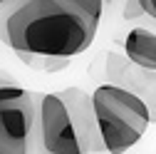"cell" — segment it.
Segmentation results:
<instances>
[{
  "label": "cell",
  "mask_w": 156,
  "mask_h": 154,
  "mask_svg": "<svg viewBox=\"0 0 156 154\" xmlns=\"http://www.w3.org/2000/svg\"><path fill=\"white\" fill-rule=\"evenodd\" d=\"M104 3L99 0H25L12 3L3 20V40L30 57L82 55L97 37Z\"/></svg>",
  "instance_id": "cell-1"
},
{
  "label": "cell",
  "mask_w": 156,
  "mask_h": 154,
  "mask_svg": "<svg viewBox=\"0 0 156 154\" xmlns=\"http://www.w3.org/2000/svg\"><path fill=\"white\" fill-rule=\"evenodd\" d=\"M92 105L104 152L109 154H124L126 149H131L151 124L149 107L119 85H99L92 92Z\"/></svg>",
  "instance_id": "cell-2"
},
{
  "label": "cell",
  "mask_w": 156,
  "mask_h": 154,
  "mask_svg": "<svg viewBox=\"0 0 156 154\" xmlns=\"http://www.w3.org/2000/svg\"><path fill=\"white\" fill-rule=\"evenodd\" d=\"M32 92L5 82L0 87V154H30L35 127Z\"/></svg>",
  "instance_id": "cell-3"
},
{
  "label": "cell",
  "mask_w": 156,
  "mask_h": 154,
  "mask_svg": "<svg viewBox=\"0 0 156 154\" xmlns=\"http://www.w3.org/2000/svg\"><path fill=\"white\" fill-rule=\"evenodd\" d=\"M35 100L40 102V107H37V124H40L42 149L47 154H84L60 94L57 92L40 94Z\"/></svg>",
  "instance_id": "cell-4"
},
{
  "label": "cell",
  "mask_w": 156,
  "mask_h": 154,
  "mask_svg": "<svg viewBox=\"0 0 156 154\" xmlns=\"http://www.w3.org/2000/svg\"><path fill=\"white\" fill-rule=\"evenodd\" d=\"M60 94V100L67 107V114L72 119V127L77 132V139L82 144V152H104V142L99 134V124H97V114H94V105H92V94H87L80 87H67Z\"/></svg>",
  "instance_id": "cell-5"
},
{
  "label": "cell",
  "mask_w": 156,
  "mask_h": 154,
  "mask_svg": "<svg viewBox=\"0 0 156 154\" xmlns=\"http://www.w3.org/2000/svg\"><path fill=\"white\" fill-rule=\"evenodd\" d=\"M107 72L112 77L109 85H119V87L129 90L149 107L151 124H154L156 122V72L136 67L124 55H116V52H112L107 57Z\"/></svg>",
  "instance_id": "cell-6"
},
{
  "label": "cell",
  "mask_w": 156,
  "mask_h": 154,
  "mask_svg": "<svg viewBox=\"0 0 156 154\" xmlns=\"http://www.w3.org/2000/svg\"><path fill=\"white\" fill-rule=\"evenodd\" d=\"M124 57L149 72H156V32L146 28H134L124 37Z\"/></svg>",
  "instance_id": "cell-7"
},
{
  "label": "cell",
  "mask_w": 156,
  "mask_h": 154,
  "mask_svg": "<svg viewBox=\"0 0 156 154\" xmlns=\"http://www.w3.org/2000/svg\"><path fill=\"white\" fill-rule=\"evenodd\" d=\"M141 15H146L141 0H131V3H124V10H122V17H124V20H136V17H141Z\"/></svg>",
  "instance_id": "cell-8"
},
{
  "label": "cell",
  "mask_w": 156,
  "mask_h": 154,
  "mask_svg": "<svg viewBox=\"0 0 156 154\" xmlns=\"http://www.w3.org/2000/svg\"><path fill=\"white\" fill-rule=\"evenodd\" d=\"M69 65V60H65V57H47V60L42 62V67L47 70V72H60L62 67H67Z\"/></svg>",
  "instance_id": "cell-9"
},
{
  "label": "cell",
  "mask_w": 156,
  "mask_h": 154,
  "mask_svg": "<svg viewBox=\"0 0 156 154\" xmlns=\"http://www.w3.org/2000/svg\"><path fill=\"white\" fill-rule=\"evenodd\" d=\"M141 3H144V13L156 20V0H141Z\"/></svg>",
  "instance_id": "cell-10"
},
{
  "label": "cell",
  "mask_w": 156,
  "mask_h": 154,
  "mask_svg": "<svg viewBox=\"0 0 156 154\" xmlns=\"http://www.w3.org/2000/svg\"><path fill=\"white\" fill-rule=\"evenodd\" d=\"M5 82H10V80H0V87H3V85H5Z\"/></svg>",
  "instance_id": "cell-11"
}]
</instances>
